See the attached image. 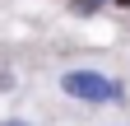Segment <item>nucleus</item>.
<instances>
[{
  "label": "nucleus",
  "instance_id": "f257e3e1",
  "mask_svg": "<svg viewBox=\"0 0 130 126\" xmlns=\"http://www.w3.org/2000/svg\"><path fill=\"white\" fill-rule=\"evenodd\" d=\"M60 84H65L70 98H84V103H121V89L111 80H102V75H93V70H70Z\"/></svg>",
  "mask_w": 130,
  "mask_h": 126
},
{
  "label": "nucleus",
  "instance_id": "f03ea898",
  "mask_svg": "<svg viewBox=\"0 0 130 126\" xmlns=\"http://www.w3.org/2000/svg\"><path fill=\"white\" fill-rule=\"evenodd\" d=\"M0 126H28V121H0Z\"/></svg>",
  "mask_w": 130,
  "mask_h": 126
},
{
  "label": "nucleus",
  "instance_id": "7ed1b4c3",
  "mask_svg": "<svg viewBox=\"0 0 130 126\" xmlns=\"http://www.w3.org/2000/svg\"><path fill=\"white\" fill-rule=\"evenodd\" d=\"M121 5H130V0H121Z\"/></svg>",
  "mask_w": 130,
  "mask_h": 126
}]
</instances>
